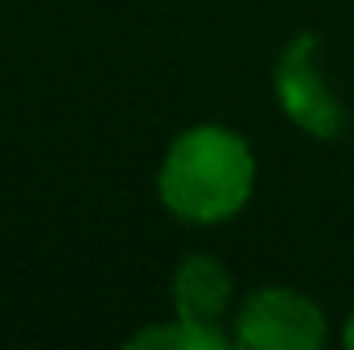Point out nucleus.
<instances>
[{
  "instance_id": "nucleus-3",
  "label": "nucleus",
  "mask_w": 354,
  "mask_h": 350,
  "mask_svg": "<svg viewBox=\"0 0 354 350\" xmlns=\"http://www.w3.org/2000/svg\"><path fill=\"white\" fill-rule=\"evenodd\" d=\"M272 91L280 111L292 128H301L313 140H334L346 128V107L334 95L326 71H322V42L313 33H297L272 71Z\"/></svg>"
},
{
  "instance_id": "nucleus-2",
  "label": "nucleus",
  "mask_w": 354,
  "mask_h": 350,
  "mask_svg": "<svg viewBox=\"0 0 354 350\" xmlns=\"http://www.w3.org/2000/svg\"><path fill=\"white\" fill-rule=\"evenodd\" d=\"M231 334L235 347L248 350H322L330 338V322L313 297L288 284H264L235 305Z\"/></svg>"
},
{
  "instance_id": "nucleus-1",
  "label": "nucleus",
  "mask_w": 354,
  "mask_h": 350,
  "mask_svg": "<svg viewBox=\"0 0 354 350\" xmlns=\"http://www.w3.org/2000/svg\"><path fill=\"white\" fill-rule=\"evenodd\" d=\"M256 153L227 124H194L177 132L157 169L161 206L189 227H218L243 214L256 194Z\"/></svg>"
},
{
  "instance_id": "nucleus-5",
  "label": "nucleus",
  "mask_w": 354,
  "mask_h": 350,
  "mask_svg": "<svg viewBox=\"0 0 354 350\" xmlns=\"http://www.w3.org/2000/svg\"><path fill=\"white\" fill-rule=\"evenodd\" d=\"M128 347H157V350H227L235 347L231 326H206V322H189V317H169L161 326H145L128 338Z\"/></svg>"
},
{
  "instance_id": "nucleus-6",
  "label": "nucleus",
  "mask_w": 354,
  "mask_h": 350,
  "mask_svg": "<svg viewBox=\"0 0 354 350\" xmlns=\"http://www.w3.org/2000/svg\"><path fill=\"white\" fill-rule=\"evenodd\" d=\"M342 342L354 350V309H351V317H346V326H342Z\"/></svg>"
},
{
  "instance_id": "nucleus-4",
  "label": "nucleus",
  "mask_w": 354,
  "mask_h": 350,
  "mask_svg": "<svg viewBox=\"0 0 354 350\" xmlns=\"http://www.w3.org/2000/svg\"><path fill=\"white\" fill-rule=\"evenodd\" d=\"M169 301L177 317L206 322V326H231L235 317V276L227 264L210 252H194L174 268Z\"/></svg>"
}]
</instances>
